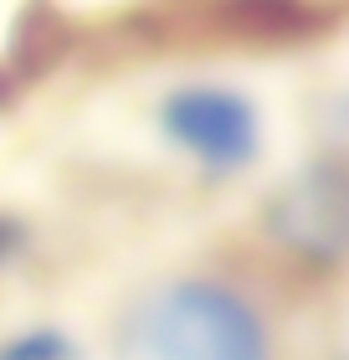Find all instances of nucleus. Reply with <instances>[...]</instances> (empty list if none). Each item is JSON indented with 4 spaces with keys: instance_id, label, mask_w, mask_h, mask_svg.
<instances>
[{
    "instance_id": "1",
    "label": "nucleus",
    "mask_w": 349,
    "mask_h": 360,
    "mask_svg": "<svg viewBox=\"0 0 349 360\" xmlns=\"http://www.w3.org/2000/svg\"><path fill=\"white\" fill-rule=\"evenodd\" d=\"M113 360H272V330L242 288L180 273L124 304Z\"/></svg>"
},
{
    "instance_id": "2",
    "label": "nucleus",
    "mask_w": 349,
    "mask_h": 360,
    "mask_svg": "<svg viewBox=\"0 0 349 360\" xmlns=\"http://www.w3.org/2000/svg\"><path fill=\"white\" fill-rule=\"evenodd\" d=\"M159 134L206 175H242L262 155V113L246 93L226 83H185L164 93Z\"/></svg>"
},
{
    "instance_id": "3",
    "label": "nucleus",
    "mask_w": 349,
    "mask_h": 360,
    "mask_svg": "<svg viewBox=\"0 0 349 360\" xmlns=\"http://www.w3.org/2000/svg\"><path fill=\"white\" fill-rule=\"evenodd\" d=\"M262 226H268V237L277 248L334 273L349 248V175H344V165L334 155L298 165L272 191V201L262 206Z\"/></svg>"
},
{
    "instance_id": "4",
    "label": "nucleus",
    "mask_w": 349,
    "mask_h": 360,
    "mask_svg": "<svg viewBox=\"0 0 349 360\" xmlns=\"http://www.w3.org/2000/svg\"><path fill=\"white\" fill-rule=\"evenodd\" d=\"M201 21L216 37L252 46H293L329 31V6L319 0H201Z\"/></svg>"
},
{
    "instance_id": "5",
    "label": "nucleus",
    "mask_w": 349,
    "mask_h": 360,
    "mask_svg": "<svg viewBox=\"0 0 349 360\" xmlns=\"http://www.w3.org/2000/svg\"><path fill=\"white\" fill-rule=\"evenodd\" d=\"M77 21L67 11H57L52 0H31V6L15 11L11 21V37H6V72L15 77L21 88L52 77L62 62L77 52Z\"/></svg>"
},
{
    "instance_id": "6",
    "label": "nucleus",
    "mask_w": 349,
    "mask_h": 360,
    "mask_svg": "<svg viewBox=\"0 0 349 360\" xmlns=\"http://www.w3.org/2000/svg\"><path fill=\"white\" fill-rule=\"evenodd\" d=\"M0 360H88V350L57 324H37V330L0 340Z\"/></svg>"
},
{
    "instance_id": "7",
    "label": "nucleus",
    "mask_w": 349,
    "mask_h": 360,
    "mask_svg": "<svg viewBox=\"0 0 349 360\" xmlns=\"http://www.w3.org/2000/svg\"><path fill=\"white\" fill-rule=\"evenodd\" d=\"M15 98H21V83H15V77L6 72V62H0V113H6Z\"/></svg>"
},
{
    "instance_id": "8",
    "label": "nucleus",
    "mask_w": 349,
    "mask_h": 360,
    "mask_svg": "<svg viewBox=\"0 0 349 360\" xmlns=\"http://www.w3.org/2000/svg\"><path fill=\"white\" fill-rule=\"evenodd\" d=\"M15 242H21V226L0 217V263H6V257H11V248H15Z\"/></svg>"
}]
</instances>
